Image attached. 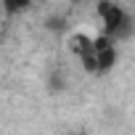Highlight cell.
<instances>
[{"label": "cell", "instance_id": "6da1fadb", "mask_svg": "<svg viewBox=\"0 0 135 135\" xmlns=\"http://www.w3.org/2000/svg\"><path fill=\"white\" fill-rule=\"evenodd\" d=\"M98 16L103 19V29L111 40H127L132 35V19L111 0H98Z\"/></svg>", "mask_w": 135, "mask_h": 135}, {"label": "cell", "instance_id": "7a4b0ae2", "mask_svg": "<svg viewBox=\"0 0 135 135\" xmlns=\"http://www.w3.org/2000/svg\"><path fill=\"white\" fill-rule=\"evenodd\" d=\"M72 50L77 53V58L82 61L85 72L98 74V56H95V42L88 35H74L72 37Z\"/></svg>", "mask_w": 135, "mask_h": 135}, {"label": "cell", "instance_id": "3957f363", "mask_svg": "<svg viewBox=\"0 0 135 135\" xmlns=\"http://www.w3.org/2000/svg\"><path fill=\"white\" fill-rule=\"evenodd\" d=\"M95 56H98V74L109 72L111 66H114V61H117V50H114V42H111V45H106V48H101V50H95Z\"/></svg>", "mask_w": 135, "mask_h": 135}, {"label": "cell", "instance_id": "277c9868", "mask_svg": "<svg viewBox=\"0 0 135 135\" xmlns=\"http://www.w3.org/2000/svg\"><path fill=\"white\" fill-rule=\"evenodd\" d=\"M3 3V8H6V13H19V11H24L32 0H0Z\"/></svg>", "mask_w": 135, "mask_h": 135}, {"label": "cell", "instance_id": "5b68a950", "mask_svg": "<svg viewBox=\"0 0 135 135\" xmlns=\"http://www.w3.org/2000/svg\"><path fill=\"white\" fill-rule=\"evenodd\" d=\"M64 27H66V21H64L61 16H50V19H48V29H56V32H61Z\"/></svg>", "mask_w": 135, "mask_h": 135}]
</instances>
